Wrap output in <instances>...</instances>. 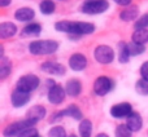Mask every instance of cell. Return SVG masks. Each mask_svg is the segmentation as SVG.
<instances>
[{
	"instance_id": "obj_15",
	"label": "cell",
	"mask_w": 148,
	"mask_h": 137,
	"mask_svg": "<svg viewBox=\"0 0 148 137\" xmlns=\"http://www.w3.org/2000/svg\"><path fill=\"white\" fill-rule=\"evenodd\" d=\"M139 16V8L136 5H130V7L123 8L120 12V20L123 22H130V21H136Z\"/></svg>"
},
{
	"instance_id": "obj_23",
	"label": "cell",
	"mask_w": 148,
	"mask_h": 137,
	"mask_svg": "<svg viewBox=\"0 0 148 137\" xmlns=\"http://www.w3.org/2000/svg\"><path fill=\"white\" fill-rule=\"evenodd\" d=\"M12 71V64L8 57H0V79H5Z\"/></svg>"
},
{
	"instance_id": "obj_35",
	"label": "cell",
	"mask_w": 148,
	"mask_h": 137,
	"mask_svg": "<svg viewBox=\"0 0 148 137\" xmlns=\"http://www.w3.org/2000/svg\"><path fill=\"white\" fill-rule=\"evenodd\" d=\"M96 137H109V136L107 133H99V135H96Z\"/></svg>"
},
{
	"instance_id": "obj_22",
	"label": "cell",
	"mask_w": 148,
	"mask_h": 137,
	"mask_svg": "<svg viewBox=\"0 0 148 137\" xmlns=\"http://www.w3.org/2000/svg\"><path fill=\"white\" fill-rule=\"evenodd\" d=\"M131 41L146 45L148 43V30H134L133 35H131Z\"/></svg>"
},
{
	"instance_id": "obj_18",
	"label": "cell",
	"mask_w": 148,
	"mask_h": 137,
	"mask_svg": "<svg viewBox=\"0 0 148 137\" xmlns=\"http://www.w3.org/2000/svg\"><path fill=\"white\" fill-rule=\"evenodd\" d=\"M18 33V28L16 23L13 22H1L0 23V38L1 39H9L13 38Z\"/></svg>"
},
{
	"instance_id": "obj_20",
	"label": "cell",
	"mask_w": 148,
	"mask_h": 137,
	"mask_svg": "<svg viewBox=\"0 0 148 137\" xmlns=\"http://www.w3.org/2000/svg\"><path fill=\"white\" fill-rule=\"evenodd\" d=\"M42 33V25L36 22L27 23L25 27L21 30V35L22 36H38Z\"/></svg>"
},
{
	"instance_id": "obj_19",
	"label": "cell",
	"mask_w": 148,
	"mask_h": 137,
	"mask_svg": "<svg viewBox=\"0 0 148 137\" xmlns=\"http://www.w3.org/2000/svg\"><path fill=\"white\" fill-rule=\"evenodd\" d=\"M65 91L66 94H69L70 97H77L79 96L82 91V84L78 79H70L66 81V85H65Z\"/></svg>"
},
{
	"instance_id": "obj_8",
	"label": "cell",
	"mask_w": 148,
	"mask_h": 137,
	"mask_svg": "<svg viewBox=\"0 0 148 137\" xmlns=\"http://www.w3.org/2000/svg\"><path fill=\"white\" fill-rule=\"evenodd\" d=\"M65 96H66V91L60 84H55L53 87H51L47 93V98L52 105H60L65 100Z\"/></svg>"
},
{
	"instance_id": "obj_21",
	"label": "cell",
	"mask_w": 148,
	"mask_h": 137,
	"mask_svg": "<svg viewBox=\"0 0 148 137\" xmlns=\"http://www.w3.org/2000/svg\"><path fill=\"white\" fill-rule=\"evenodd\" d=\"M131 57L130 49H129V44L125 41H120L118 43V61L121 64H127L129 60Z\"/></svg>"
},
{
	"instance_id": "obj_14",
	"label": "cell",
	"mask_w": 148,
	"mask_h": 137,
	"mask_svg": "<svg viewBox=\"0 0 148 137\" xmlns=\"http://www.w3.org/2000/svg\"><path fill=\"white\" fill-rule=\"evenodd\" d=\"M46 114H47V110L44 106H42V105H34V106L31 107V109H29V111L26 113V119L34 120V122L38 123L39 120L46 118Z\"/></svg>"
},
{
	"instance_id": "obj_6",
	"label": "cell",
	"mask_w": 148,
	"mask_h": 137,
	"mask_svg": "<svg viewBox=\"0 0 148 137\" xmlns=\"http://www.w3.org/2000/svg\"><path fill=\"white\" fill-rule=\"evenodd\" d=\"M94 57L99 64L101 65H109L114 60V51L112 47L105 45V44H100L95 48Z\"/></svg>"
},
{
	"instance_id": "obj_11",
	"label": "cell",
	"mask_w": 148,
	"mask_h": 137,
	"mask_svg": "<svg viewBox=\"0 0 148 137\" xmlns=\"http://www.w3.org/2000/svg\"><path fill=\"white\" fill-rule=\"evenodd\" d=\"M40 68L44 73L49 74V75H65L66 73V68L64 65L59 64V62L55 61H46L40 65Z\"/></svg>"
},
{
	"instance_id": "obj_29",
	"label": "cell",
	"mask_w": 148,
	"mask_h": 137,
	"mask_svg": "<svg viewBox=\"0 0 148 137\" xmlns=\"http://www.w3.org/2000/svg\"><path fill=\"white\" fill-rule=\"evenodd\" d=\"M129 49H130L131 56H140L146 52V45H142V44H136L131 41L129 44Z\"/></svg>"
},
{
	"instance_id": "obj_7",
	"label": "cell",
	"mask_w": 148,
	"mask_h": 137,
	"mask_svg": "<svg viewBox=\"0 0 148 137\" xmlns=\"http://www.w3.org/2000/svg\"><path fill=\"white\" fill-rule=\"evenodd\" d=\"M113 87H114V81L110 78H108V76L103 75V76H99V78L95 80L94 92L97 96H105V94H108L112 91Z\"/></svg>"
},
{
	"instance_id": "obj_31",
	"label": "cell",
	"mask_w": 148,
	"mask_h": 137,
	"mask_svg": "<svg viewBox=\"0 0 148 137\" xmlns=\"http://www.w3.org/2000/svg\"><path fill=\"white\" fill-rule=\"evenodd\" d=\"M35 136H38V131L35 128H29V130L23 131L18 137H35Z\"/></svg>"
},
{
	"instance_id": "obj_13",
	"label": "cell",
	"mask_w": 148,
	"mask_h": 137,
	"mask_svg": "<svg viewBox=\"0 0 148 137\" xmlns=\"http://www.w3.org/2000/svg\"><path fill=\"white\" fill-rule=\"evenodd\" d=\"M10 101H12L13 107H22L30 101V93L14 89L12 92V96H10Z\"/></svg>"
},
{
	"instance_id": "obj_2",
	"label": "cell",
	"mask_w": 148,
	"mask_h": 137,
	"mask_svg": "<svg viewBox=\"0 0 148 137\" xmlns=\"http://www.w3.org/2000/svg\"><path fill=\"white\" fill-rule=\"evenodd\" d=\"M36 124V122L30 119H23L18 120V122L10 123L3 130V136L4 137H18L23 131L29 130V128H34V125Z\"/></svg>"
},
{
	"instance_id": "obj_26",
	"label": "cell",
	"mask_w": 148,
	"mask_h": 137,
	"mask_svg": "<svg viewBox=\"0 0 148 137\" xmlns=\"http://www.w3.org/2000/svg\"><path fill=\"white\" fill-rule=\"evenodd\" d=\"M134 30H148V13L142 14L140 17L135 21Z\"/></svg>"
},
{
	"instance_id": "obj_33",
	"label": "cell",
	"mask_w": 148,
	"mask_h": 137,
	"mask_svg": "<svg viewBox=\"0 0 148 137\" xmlns=\"http://www.w3.org/2000/svg\"><path fill=\"white\" fill-rule=\"evenodd\" d=\"M113 1H114L116 4L121 5V7L126 8V7H130L131 3H133V0H113Z\"/></svg>"
},
{
	"instance_id": "obj_36",
	"label": "cell",
	"mask_w": 148,
	"mask_h": 137,
	"mask_svg": "<svg viewBox=\"0 0 148 137\" xmlns=\"http://www.w3.org/2000/svg\"><path fill=\"white\" fill-rule=\"evenodd\" d=\"M69 137H78V136H77V135H70Z\"/></svg>"
},
{
	"instance_id": "obj_9",
	"label": "cell",
	"mask_w": 148,
	"mask_h": 137,
	"mask_svg": "<svg viewBox=\"0 0 148 137\" xmlns=\"http://www.w3.org/2000/svg\"><path fill=\"white\" fill-rule=\"evenodd\" d=\"M62 117H70L75 120H83V114H82L81 109H79L77 105H69L65 110H61V111L56 113V114L53 115V118H52V122L60 119V118H62Z\"/></svg>"
},
{
	"instance_id": "obj_32",
	"label": "cell",
	"mask_w": 148,
	"mask_h": 137,
	"mask_svg": "<svg viewBox=\"0 0 148 137\" xmlns=\"http://www.w3.org/2000/svg\"><path fill=\"white\" fill-rule=\"evenodd\" d=\"M140 76L144 80H148V61H146L140 66Z\"/></svg>"
},
{
	"instance_id": "obj_25",
	"label": "cell",
	"mask_w": 148,
	"mask_h": 137,
	"mask_svg": "<svg viewBox=\"0 0 148 137\" xmlns=\"http://www.w3.org/2000/svg\"><path fill=\"white\" fill-rule=\"evenodd\" d=\"M78 131H79L81 137H91V133H92V123H91V120H88V119L81 120L79 127H78Z\"/></svg>"
},
{
	"instance_id": "obj_10",
	"label": "cell",
	"mask_w": 148,
	"mask_h": 137,
	"mask_svg": "<svg viewBox=\"0 0 148 137\" xmlns=\"http://www.w3.org/2000/svg\"><path fill=\"white\" fill-rule=\"evenodd\" d=\"M133 113V106L129 102H121V104L113 105L110 107V115L116 119H121V118H127L129 115Z\"/></svg>"
},
{
	"instance_id": "obj_17",
	"label": "cell",
	"mask_w": 148,
	"mask_h": 137,
	"mask_svg": "<svg viewBox=\"0 0 148 137\" xmlns=\"http://www.w3.org/2000/svg\"><path fill=\"white\" fill-rule=\"evenodd\" d=\"M126 125L130 128L131 132H138V131H140L142 127H143V119H142L140 114H139V113H136V111H133L127 117Z\"/></svg>"
},
{
	"instance_id": "obj_5",
	"label": "cell",
	"mask_w": 148,
	"mask_h": 137,
	"mask_svg": "<svg viewBox=\"0 0 148 137\" xmlns=\"http://www.w3.org/2000/svg\"><path fill=\"white\" fill-rule=\"evenodd\" d=\"M96 27L95 25L90 22H79V21H70V30L69 35L74 38H79L83 35H90V34L95 33Z\"/></svg>"
},
{
	"instance_id": "obj_27",
	"label": "cell",
	"mask_w": 148,
	"mask_h": 137,
	"mask_svg": "<svg viewBox=\"0 0 148 137\" xmlns=\"http://www.w3.org/2000/svg\"><path fill=\"white\" fill-rule=\"evenodd\" d=\"M135 91L142 96H148V80L139 79L135 83Z\"/></svg>"
},
{
	"instance_id": "obj_37",
	"label": "cell",
	"mask_w": 148,
	"mask_h": 137,
	"mask_svg": "<svg viewBox=\"0 0 148 137\" xmlns=\"http://www.w3.org/2000/svg\"><path fill=\"white\" fill-rule=\"evenodd\" d=\"M35 137H42V136H39V135H38V136H35Z\"/></svg>"
},
{
	"instance_id": "obj_12",
	"label": "cell",
	"mask_w": 148,
	"mask_h": 137,
	"mask_svg": "<svg viewBox=\"0 0 148 137\" xmlns=\"http://www.w3.org/2000/svg\"><path fill=\"white\" fill-rule=\"evenodd\" d=\"M87 57L82 53H74L69 57V67L74 71H82L87 67Z\"/></svg>"
},
{
	"instance_id": "obj_3",
	"label": "cell",
	"mask_w": 148,
	"mask_h": 137,
	"mask_svg": "<svg viewBox=\"0 0 148 137\" xmlns=\"http://www.w3.org/2000/svg\"><path fill=\"white\" fill-rule=\"evenodd\" d=\"M109 9V3L107 0H87L81 5V12L84 14H101Z\"/></svg>"
},
{
	"instance_id": "obj_1",
	"label": "cell",
	"mask_w": 148,
	"mask_h": 137,
	"mask_svg": "<svg viewBox=\"0 0 148 137\" xmlns=\"http://www.w3.org/2000/svg\"><path fill=\"white\" fill-rule=\"evenodd\" d=\"M59 49V43L56 40H35L29 44V52L34 56H48L53 54Z\"/></svg>"
},
{
	"instance_id": "obj_24",
	"label": "cell",
	"mask_w": 148,
	"mask_h": 137,
	"mask_svg": "<svg viewBox=\"0 0 148 137\" xmlns=\"http://www.w3.org/2000/svg\"><path fill=\"white\" fill-rule=\"evenodd\" d=\"M55 9H56V4H55L53 0H42V3L39 4V10H40L42 14H53Z\"/></svg>"
},
{
	"instance_id": "obj_34",
	"label": "cell",
	"mask_w": 148,
	"mask_h": 137,
	"mask_svg": "<svg viewBox=\"0 0 148 137\" xmlns=\"http://www.w3.org/2000/svg\"><path fill=\"white\" fill-rule=\"evenodd\" d=\"M10 4H12V0H0V7L1 8H5Z\"/></svg>"
},
{
	"instance_id": "obj_4",
	"label": "cell",
	"mask_w": 148,
	"mask_h": 137,
	"mask_svg": "<svg viewBox=\"0 0 148 137\" xmlns=\"http://www.w3.org/2000/svg\"><path fill=\"white\" fill-rule=\"evenodd\" d=\"M40 84V79L34 74H27V75L21 76L16 83V89L18 91L26 92V93H31L33 91H35Z\"/></svg>"
},
{
	"instance_id": "obj_16",
	"label": "cell",
	"mask_w": 148,
	"mask_h": 137,
	"mask_svg": "<svg viewBox=\"0 0 148 137\" xmlns=\"http://www.w3.org/2000/svg\"><path fill=\"white\" fill-rule=\"evenodd\" d=\"M34 17H35V10L29 7L18 8L14 12V18L20 22H30L34 20Z\"/></svg>"
},
{
	"instance_id": "obj_30",
	"label": "cell",
	"mask_w": 148,
	"mask_h": 137,
	"mask_svg": "<svg viewBox=\"0 0 148 137\" xmlns=\"http://www.w3.org/2000/svg\"><path fill=\"white\" fill-rule=\"evenodd\" d=\"M133 132L126 124H120L116 128V137H131Z\"/></svg>"
},
{
	"instance_id": "obj_28",
	"label": "cell",
	"mask_w": 148,
	"mask_h": 137,
	"mask_svg": "<svg viewBox=\"0 0 148 137\" xmlns=\"http://www.w3.org/2000/svg\"><path fill=\"white\" fill-rule=\"evenodd\" d=\"M48 137H69L66 135V131L61 125H55L48 131Z\"/></svg>"
},
{
	"instance_id": "obj_38",
	"label": "cell",
	"mask_w": 148,
	"mask_h": 137,
	"mask_svg": "<svg viewBox=\"0 0 148 137\" xmlns=\"http://www.w3.org/2000/svg\"><path fill=\"white\" fill-rule=\"evenodd\" d=\"M61 1H64V0H61Z\"/></svg>"
}]
</instances>
